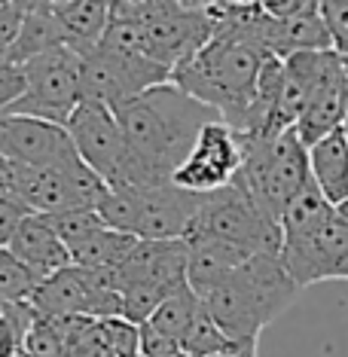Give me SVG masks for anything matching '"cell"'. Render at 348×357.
Masks as SVG:
<instances>
[{
    "instance_id": "obj_28",
    "label": "cell",
    "mask_w": 348,
    "mask_h": 357,
    "mask_svg": "<svg viewBox=\"0 0 348 357\" xmlns=\"http://www.w3.org/2000/svg\"><path fill=\"white\" fill-rule=\"evenodd\" d=\"M104 342L116 357H137L141 354V327L128 324L126 318H110L101 321Z\"/></svg>"
},
{
    "instance_id": "obj_4",
    "label": "cell",
    "mask_w": 348,
    "mask_h": 357,
    "mask_svg": "<svg viewBox=\"0 0 348 357\" xmlns=\"http://www.w3.org/2000/svg\"><path fill=\"white\" fill-rule=\"evenodd\" d=\"M241 144H245V165L236 181L245 183L257 205L281 226V214L312 181L309 147L299 141L296 128L275 137L241 135Z\"/></svg>"
},
{
    "instance_id": "obj_25",
    "label": "cell",
    "mask_w": 348,
    "mask_h": 357,
    "mask_svg": "<svg viewBox=\"0 0 348 357\" xmlns=\"http://www.w3.org/2000/svg\"><path fill=\"white\" fill-rule=\"evenodd\" d=\"M46 223L55 229V235L70 248L83 245L86 238L98 235L101 229H107V223L101 220V214L95 208H74V211H61V214H50Z\"/></svg>"
},
{
    "instance_id": "obj_9",
    "label": "cell",
    "mask_w": 348,
    "mask_h": 357,
    "mask_svg": "<svg viewBox=\"0 0 348 357\" xmlns=\"http://www.w3.org/2000/svg\"><path fill=\"white\" fill-rule=\"evenodd\" d=\"M0 159L52 172H68L83 162L68 128L34 116H0Z\"/></svg>"
},
{
    "instance_id": "obj_29",
    "label": "cell",
    "mask_w": 348,
    "mask_h": 357,
    "mask_svg": "<svg viewBox=\"0 0 348 357\" xmlns=\"http://www.w3.org/2000/svg\"><path fill=\"white\" fill-rule=\"evenodd\" d=\"M321 15L333 40V52L348 55V0H324Z\"/></svg>"
},
{
    "instance_id": "obj_2",
    "label": "cell",
    "mask_w": 348,
    "mask_h": 357,
    "mask_svg": "<svg viewBox=\"0 0 348 357\" xmlns=\"http://www.w3.org/2000/svg\"><path fill=\"white\" fill-rule=\"evenodd\" d=\"M269 59L260 46L236 25L229 3H220V28L202 50L177 64L172 83L223 116L226 126L241 132L257 95L263 61Z\"/></svg>"
},
{
    "instance_id": "obj_18",
    "label": "cell",
    "mask_w": 348,
    "mask_h": 357,
    "mask_svg": "<svg viewBox=\"0 0 348 357\" xmlns=\"http://www.w3.org/2000/svg\"><path fill=\"white\" fill-rule=\"evenodd\" d=\"M187 245H190L187 281L196 294H205L208 287H214L217 281H223L229 272H236L239 266H245L250 259L248 250L217 238H192Z\"/></svg>"
},
{
    "instance_id": "obj_31",
    "label": "cell",
    "mask_w": 348,
    "mask_h": 357,
    "mask_svg": "<svg viewBox=\"0 0 348 357\" xmlns=\"http://www.w3.org/2000/svg\"><path fill=\"white\" fill-rule=\"evenodd\" d=\"M25 92H28V83H25L22 68L3 64V68H0V116H6L19 98H25Z\"/></svg>"
},
{
    "instance_id": "obj_24",
    "label": "cell",
    "mask_w": 348,
    "mask_h": 357,
    "mask_svg": "<svg viewBox=\"0 0 348 357\" xmlns=\"http://www.w3.org/2000/svg\"><path fill=\"white\" fill-rule=\"evenodd\" d=\"M40 287V278L13 254L10 248H0V299L6 305L31 303Z\"/></svg>"
},
{
    "instance_id": "obj_22",
    "label": "cell",
    "mask_w": 348,
    "mask_h": 357,
    "mask_svg": "<svg viewBox=\"0 0 348 357\" xmlns=\"http://www.w3.org/2000/svg\"><path fill=\"white\" fill-rule=\"evenodd\" d=\"M183 354L187 357H232V354H245V351H254V345H239L232 342L226 333L217 327V321L208 314L205 303H202V312L196 314L192 327L183 339Z\"/></svg>"
},
{
    "instance_id": "obj_34",
    "label": "cell",
    "mask_w": 348,
    "mask_h": 357,
    "mask_svg": "<svg viewBox=\"0 0 348 357\" xmlns=\"http://www.w3.org/2000/svg\"><path fill=\"white\" fill-rule=\"evenodd\" d=\"M336 214H339V217H342V220L348 223V202H345V205H339V208H336Z\"/></svg>"
},
{
    "instance_id": "obj_11",
    "label": "cell",
    "mask_w": 348,
    "mask_h": 357,
    "mask_svg": "<svg viewBox=\"0 0 348 357\" xmlns=\"http://www.w3.org/2000/svg\"><path fill=\"white\" fill-rule=\"evenodd\" d=\"M278 259L299 290L318 281L348 278V223L333 211L315 235L281 245Z\"/></svg>"
},
{
    "instance_id": "obj_13",
    "label": "cell",
    "mask_w": 348,
    "mask_h": 357,
    "mask_svg": "<svg viewBox=\"0 0 348 357\" xmlns=\"http://www.w3.org/2000/svg\"><path fill=\"white\" fill-rule=\"evenodd\" d=\"M345 123H348V101H345V83H342V55L333 52V61H330L321 86L315 89L309 107L299 116L296 135L305 147H312L321 137L333 135L336 128H345Z\"/></svg>"
},
{
    "instance_id": "obj_12",
    "label": "cell",
    "mask_w": 348,
    "mask_h": 357,
    "mask_svg": "<svg viewBox=\"0 0 348 357\" xmlns=\"http://www.w3.org/2000/svg\"><path fill=\"white\" fill-rule=\"evenodd\" d=\"M205 196L181 186H153L141 190V226L137 238L141 241H183L192 220L199 217Z\"/></svg>"
},
{
    "instance_id": "obj_3",
    "label": "cell",
    "mask_w": 348,
    "mask_h": 357,
    "mask_svg": "<svg viewBox=\"0 0 348 357\" xmlns=\"http://www.w3.org/2000/svg\"><path fill=\"white\" fill-rule=\"evenodd\" d=\"M299 287L278 254L250 257L245 266L229 272L223 281L208 287L202 296L208 314L217 321L226 336L239 345H257V336L294 303Z\"/></svg>"
},
{
    "instance_id": "obj_27",
    "label": "cell",
    "mask_w": 348,
    "mask_h": 357,
    "mask_svg": "<svg viewBox=\"0 0 348 357\" xmlns=\"http://www.w3.org/2000/svg\"><path fill=\"white\" fill-rule=\"evenodd\" d=\"M25 351L31 357H68V339H64L61 321L37 318V324L28 333Z\"/></svg>"
},
{
    "instance_id": "obj_21",
    "label": "cell",
    "mask_w": 348,
    "mask_h": 357,
    "mask_svg": "<svg viewBox=\"0 0 348 357\" xmlns=\"http://www.w3.org/2000/svg\"><path fill=\"white\" fill-rule=\"evenodd\" d=\"M199 312H202V296L190 287V284H183V287H177L174 294L159 305V312L147 321V327H153L159 336L172 339L174 345H183V339H187V333H190Z\"/></svg>"
},
{
    "instance_id": "obj_5",
    "label": "cell",
    "mask_w": 348,
    "mask_h": 357,
    "mask_svg": "<svg viewBox=\"0 0 348 357\" xmlns=\"http://www.w3.org/2000/svg\"><path fill=\"white\" fill-rule=\"evenodd\" d=\"M192 238L226 241V245L248 250L250 257L281 254V226L257 205L241 181L205 196V205H202L183 241Z\"/></svg>"
},
{
    "instance_id": "obj_8",
    "label": "cell",
    "mask_w": 348,
    "mask_h": 357,
    "mask_svg": "<svg viewBox=\"0 0 348 357\" xmlns=\"http://www.w3.org/2000/svg\"><path fill=\"white\" fill-rule=\"evenodd\" d=\"M241 165H245L241 135L232 126H226L223 119H217V123H208L199 132L187 162L177 168L172 183L181 186V190L199 192V196H211V192L236 183Z\"/></svg>"
},
{
    "instance_id": "obj_19",
    "label": "cell",
    "mask_w": 348,
    "mask_h": 357,
    "mask_svg": "<svg viewBox=\"0 0 348 357\" xmlns=\"http://www.w3.org/2000/svg\"><path fill=\"white\" fill-rule=\"evenodd\" d=\"M333 211L336 208L324 199V192L315 186V181H309V186H305L287 205L285 214H281V245L303 241V238H309V235H315L333 217Z\"/></svg>"
},
{
    "instance_id": "obj_6",
    "label": "cell",
    "mask_w": 348,
    "mask_h": 357,
    "mask_svg": "<svg viewBox=\"0 0 348 357\" xmlns=\"http://www.w3.org/2000/svg\"><path fill=\"white\" fill-rule=\"evenodd\" d=\"M22 74H25L28 92L25 98L13 104L6 116H34L68 128L70 116L83 104L80 55L70 46H61L22 64Z\"/></svg>"
},
{
    "instance_id": "obj_20",
    "label": "cell",
    "mask_w": 348,
    "mask_h": 357,
    "mask_svg": "<svg viewBox=\"0 0 348 357\" xmlns=\"http://www.w3.org/2000/svg\"><path fill=\"white\" fill-rule=\"evenodd\" d=\"M135 235H126V232H116V229H101L98 235L86 238L83 245L70 248V257H74V266L77 269H86V272H110V269H119V266L128 259V254L137 248Z\"/></svg>"
},
{
    "instance_id": "obj_30",
    "label": "cell",
    "mask_w": 348,
    "mask_h": 357,
    "mask_svg": "<svg viewBox=\"0 0 348 357\" xmlns=\"http://www.w3.org/2000/svg\"><path fill=\"white\" fill-rule=\"evenodd\" d=\"M31 217V211L22 205L15 196H10L6 190H0V248H10L19 226Z\"/></svg>"
},
{
    "instance_id": "obj_15",
    "label": "cell",
    "mask_w": 348,
    "mask_h": 357,
    "mask_svg": "<svg viewBox=\"0 0 348 357\" xmlns=\"http://www.w3.org/2000/svg\"><path fill=\"white\" fill-rule=\"evenodd\" d=\"M52 13L61 22L68 46L77 55L98 50L113 19V3L101 0H52Z\"/></svg>"
},
{
    "instance_id": "obj_23",
    "label": "cell",
    "mask_w": 348,
    "mask_h": 357,
    "mask_svg": "<svg viewBox=\"0 0 348 357\" xmlns=\"http://www.w3.org/2000/svg\"><path fill=\"white\" fill-rule=\"evenodd\" d=\"M101 220L107 223V229L126 232L137 238V226H141V190L128 183H110L107 196L98 205Z\"/></svg>"
},
{
    "instance_id": "obj_1",
    "label": "cell",
    "mask_w": 348,
    "mask_h": 357,
    "mask_svg": "<svg viewBox=\"0 0 348 357\" xmlns=\"http://www.w3.org/2000/svg\"><path fill=\"white\" fill-rule=\"evenodd\" d=\"M113 113L128 144L126 174L119 183L137 186V190L172 183L202 128L223 119L214 107L190 98L174 83L150 89Z\"/></svg>"
},
{
    "instance_id": "obj_35",
    "label": "cell",
    "mask_w": 348,
    "mask_h": 357,
    "mask_svg": "<svg viewBox=\"0 0 348 357\" xmlns=\"http://www.w3.org/2000/svg\"><path fill=\"white\" fill-rule=\"evenodd\" d=\"M3 314H6V303H3V299H0V318H3Z\"/></svg>"
},
{
    "instance_id": "obj_16",
    "label": "cell",
    "mask_w": 348,
    "mask_h": 357,
    "mask_svg": "<svg viewBox=\"0 0 348 357\" xmlns=\"http://www.w3.org/2000/svg\"><path fill=\"white\" fill-rule=\"evenodd\" d=\"M312 181L333 208L348 202V128H336L309 147Z\"/></svg>"
},
{
    "instance_id": "obj_10",
    "label": "cell",
    "mask_w": 348,
    "mask_h": 357,
    "mask_svg": "<svg viewBox=\"0 0 348 357\" xmlns=\"http://www.w3.org/2000/svg\"><path fill=\"white\" fill-rule=\"evenodd\" d=\"M68 135H70V141H74L80 159H83L95 174L104 177L107 183L123 181L126 162H128V144H126L123 126H119L116 113L110 107L83 101L74 116H70Z\"/></svg>"
},
{
    "instance_id": "obj_17",
    "label": "cell",
    "mask_w": 348,
    "mask_h": 357,
    "mask_svg": "<svg viewBox=\"0 0 348 357\" xmlns=\"http://www.w3.org/2000/svg\"><path fill=\"white\" fill-rule=\"evenodd\" d=\"M61 46H68V37H64L61 22L52 13V0L50 3H25V22H22V31L13 43L10 64L22 68L37 55L61 50Z\"/></svg>"
},
{
    "instance_id": "obj_33",
    "label": "cell",
    "mask_w": 348,
    "mask_h": 357,
    "mask_svg": "<svg viewBox=\"0 0 348 357\" xmlns=\"http://www.w3.org/2000/svg\"><path fill=\"white\" fill-rule=\"evenodd\" d=\"M6 172H10V162H6V159H0V186L6 183Z\"/></svg>"
},
{
    "instance_id": "obj_14",
    "label": "cell",
    "mask_w": 348,
    "mask_h": 357,
    "mask_svg": "<svg viewBox=\"0 0 348 357\" xmlns=\"http://www.w3.org/2000/svg\"><path fill=\"white\" fill-rule=\"evenodd\" d=\"M10 250L37 275L40 281L52 278V275H59V272L74 266V257H70L68 245L55 235V229L46 223V217H40V214H31L28 220L19 226Z\"/></svg>"
},
{
    "instance_id": "obj_26",
    "label": "cell",
    "mask_w": 348,
    "mask_h": 357,
    "mask_svg": "<svg viewBox=\"0 0 348 357\" xmlns=\"http://www.w3.org/2000/svg\"><path fill=\"white\" fill-rule=\"evenodd\" d=\"M40 314L31 303H15L6 305V314L0 318V357H19L25 351L28 333L37 324Z\"/></svg>"
},
{
    "instance_id": "obj_32",
    "label": "cell",
    "mask_w": 348,
    "mask_h": 357,
    "mask_svg": "<svg viewBox=\"0 0 348 357\" xmlns=\"http://www.w3.org/2000/svg\"><path fill=\"white\" fill-rule=\"evenodd\" d=\"M312 0H263V13L269 15V19H275V22H285V19H290V15H299L309 6Z\"/></svg>"
},
{
    "instance_id": "obj_37",
    "label": "cell",
    "mask_w": 348,
    "mask_h": 357,
    "mask_svg": "<svg viewBox=\"0 0 348 357\" xmlns=\"http://www.w3.org/2000/svg\"><path fill=\"white\" fill-rule=\"evenodd\" d=\"M345 128H348V126H345Z\"/></svg>"
},
{
    "instance_id": "obj_36",
    "label": "cell",
    "mask_w": 348,
    "mask_h": 357,
    "mask_svg": "<svg viewBox=\"0 0 348 357\" xmlns=\"http://www.w3.org/2000/svg\"><path fill=\"white\" fill-rule=\"evenodd\" d=\"M19 357H31V354H28V351H22V354H19Z\"/></svg>"
},
{
    "instance_id": "obj_7",
    "label": "cell",
    "mask_w": 348,
    "mask_h": 357,
    "mask_svg": "<svg viewBox=\"0 0 348 357\" xmlns=\"http://www.w3.org/2000/svg\"><path fill=\"white\" fill-rule=\"evenodd\" d=\"M80 70H83V101L104 104L110 110H119L150 89L172 83L168 68L141 55L107 50V46L80 55Z\"/></svg>"
}]
</instances>
